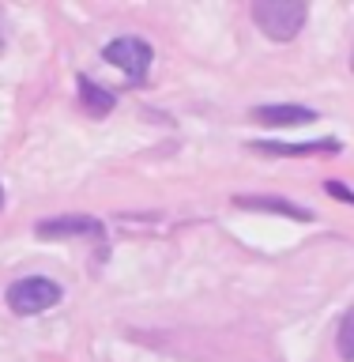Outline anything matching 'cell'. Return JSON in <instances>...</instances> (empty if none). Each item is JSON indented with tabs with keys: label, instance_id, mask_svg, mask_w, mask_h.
Returning a JSON list of instances; mask_svg holds the SVG:
<instances>
[{
	"label": "cell",
	"instance_id": "cell-1",
	"mask_svg": "<svg viewBox=\"0 0 354 362\" xmlns=\"http://www.w3.org/2000/svg\"><path fill=\"white\" fill-rule=\"evenodd\" d=\"M305 0H253V23L271 42H290L305 27Z\"/></svg>",
	"mask_w": 354,
	"mask_h": 362
},
{
	"label": "cell",
	"instance_id": "cell-2",
	"mask_svg": "<svg viewBox=\"0 0 354 362\" xmlns=\"http://www.w3.org/2000/svg\"><path fill=\"white\" fill-rule=\"evenodd\" d=\"M61 298H64L61 283H53V279H45V276H23V279H16L4 291L8 310L19 313V317H38L45 310H53Z\"/></svg>",
	"mask_w": 354,
	"mask_h": 362
},
{
	"label": "cell",
	"instance_id": "cell-3",
	"mask_svg": "<svg viewBox=\"0 0 354 362\" xmlns=\"http://www.w3.org/2000/svg\"><path fill=\"white\" fill-rule=\"evenodd\" d=\"M102 57H106V64L121 68L129 83H143L147 72H151V61H155L151 45H147L143 38H132V34H124V38H113V42H106V49H102Z\"/></svg>",
	"mask_w": 354,
	"mask_h": 362
},
{
	"label": "cell",
	"instance_id": "cell-4",
	"mask_svg": "<svg viewBox=\"0 0 354 362\" xmlns=\"http://www.w3.org/2000/svg\"><path fill=\"white\" fill-rule=\"evenodd\" d=\"M249 117H253L256 124L287 129V124H313L317 110H309V106H256V110H249Z\"/></svg>",
	"mask_w": 354,
	"mask_h": 362
},
{
	"label": "cell",
	"instance_id": "cell-5",
	"mask_svg": "<svg viewBox=\"0 0 354 362\" xmlns=\"http://www.w3.org/2000/svg\"><path fill=\"white\" fill-rule=\"evenodd\" d=\"M249 151H260V155H339L343 151V144L339 140H313V144H249Z\"/></svg>",
	"mask_w": 354,
	"mask_h": 362
},
{
	"label": "cell",
	"instance_id": "cell-6",
	"mask_svg": "<svg viewBox=\"0 0 354 362\" xmlns=\"http://www.w3.org/2000/svg\"><path fill=\"white\" fill-rule=\"evenodd\" d=\"M42 238H61V234H95L98 242H106V230H102L98 219H87V215H68V219H45L38 223Z\"/></svg>",
	"mask_w": 354,
	"mask_h": 362
},
{
	"label": "cell",
	"instance_id": "cell-7",
	"mask_svg": "<svg viewBox=\"0 0 354 362\" xmlns=\"http://www.w3.org/2000/svg\"><path fill=\"white\" fill-rule=\"evenodd\" d=\"M234 208H249V211H279L287 219H302V223H313L317 215L309 208H298L290 200H279V197H234Z\"/></svg>",
	"mask_w": 354,
	"mask_h": 362
},
{
	"label": "cell",
	"instance_id": "cell-8",
	"mask_svg": "<svg viewBox=\"0 0 354 362\" xmlns=\"http://www.w3.org/2000/svg\"><path fill=\"white\" fill-rule=\"evenodd\" d=\"M79 102H83L87 113L106 117V113L117 106V95H113V90H106V87H98V83H90L87 76H79Z\"/></svg>",
	"mask_w": 354,
	"mask_h": 362
},
{
	"label": "cell",
	"instance_id": "cell-9",
	"mask_svg": "<svg viewBox=\"0 0 354 362\" xmlns=\"http://www.w3.org/2000/svg\"><path fill=\"white\" fill-rule=\"evenodd\" d=\"M336 347H339V355H343L347 362H354V305H350V310L343 313V321H339Z\"/></svg>",
	"mask_w": 354,
	"mask_h": 362
},
{
	"label": "cell",
	"instance_id": "cell-10",
	"mask_svg": "<svg viewBox=\"0 0 354 362\" xmlns=\"http://www.w3.org/2000/svg\"><path fill=\"white\" fill-rule=\"evenodd\" d=\"M324 192H328V197H336V200H347V204H354V192L343 185V181H336V177H328V181H324Z\"/></svg>",
	"mask_w": 354,
	"mask_h": 362
},
{
	"label": "cell",
	"instance_id": "cell-11",
	"mask_svg": "<svg viewBox=\"0 0 354 362\" xmlns=\"http://www.w3.org/2000/svg\"><path fill=\"white\" fill-rule=\"evenodd\" d=\"M4 42H8V23H4V11H0V49H4Z\"/></svg>",
	"mask_w": 354,
	"mask_h": 362
},
{
	"label": "cell",
	"instance_id": "cell-12",
	"mask_svg": "<svg viewBox=\"0 0 354 362\" xmlns=\"http://www.w3.org/2000/svg\"><path fill=\"white\" fill-rule=\"evenodd\" d=\"M350 72H354V49H350Z\"/></svg>",
	"mask_w": 354,
	"mask_h": 362
},
{
	"label": "cell",
	"instance_id": "cell-13",
	"mask_svg": "<svg viewBox=\"0 0 354 362\" xmlns=\"http://www.w3.org/2000/svg\"><path fill=\"white\" fill-rule=\"evenodd\" d=\"M0 204H4V189H0Z\"/></svg>",
	"mask_w": 354,
	"mask_h": 362
}]
</instances>
